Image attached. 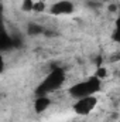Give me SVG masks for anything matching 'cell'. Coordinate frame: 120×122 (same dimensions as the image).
<instances>
[{
    "label": "cell",
    "mask_w": 120,
    "mask_h": 122,
    "mask_svg": "<svg viewBox=\"0 0 120 122\" xmlns=\"http://www.w3.org/2000/svg\"><path fill=\"white\" fill-rule=\"evenodd\" d=\"M66 80L65 71L62 68H52L45 78L41 81V84L37 87L35 95H52L57 91H60Z\"/></svg>",
    "instance_id": "obj_1"
},
{
    "label": "cell",
    "mask_w": 120,
    "mask_h": 122,
    "mask_svg": "<svg viewBox=\"0 0 120 122\" xmlns=\"http://www.w3.org/2000/svg\"><path fill=\"white\" fill-rule=\"evenodd\" d=\"M102 82L103 81L97 80L95 75H90L83 81L72 84L68 88V94L74 99H78V98H82V97H88V95H96L102 88Z\"/></svg>",
    "instance_id": "obj_2"
},
{
    "label": "cell",
    "mask_w": 120,
    "mask_h": 122,
    "mask_svg": "<svg viewBox=\"0 0 120 122\" xmlns=\"http://www.w3.org/2000/svg\"><path fill=\"white\" fill-rule=\"evenodd\" d=\"M97 95H88V97H82V98H78L75 99L74 105H72V109L76 115H81V117H86L89 115L90 112L95 111V108L97 107Z\"/></svg>",
    "instance_id": "obj_3"
},
{
    "label": "cell",
    "mask_w": 120,
    "mask_h": 122,
    "mask_svg": "<svg viewBox=\"0 0 120 122\" xmlns=\"http://www.w3.org/2000/svg\"><path fill=\"white\" fill-rule=\"evenodd\" d=\"M75 11V4L71 0H58L51 4L50 13L51 16H69Z\"/></svg>",
    "instance_id": "obj_4"
},
{
    "label": "cell",
    "mask_w": 120,
    "mask_h": 122,
    "mask_svg": "<svg viewBox=\"0 0 120 122\" xmlns=\"http://www.w3.org/2000/svg\"><path fill=\"white\" fill-rule=\"evenodd\" d=\"M52 107V97L51 95H37L34 101V111L37 114H44L45 111Z\"/></svg>",
    "instance_id": "obj_5"
},
{
    "label": "cell",
    "mask_w": 120,
    "mask_h": 122,
    "mask_svg": "<svg viewBox=\"0 0 120 122\" xmlns=\"http://www.w3.org/2000/svg\"><path fill=\"white\" fill-rule=\"evenodd\" d=\"M93 75H95L97 80L105 81V80L109 77V71H107V68H106L105 65H97V68H96V71H95Z\"/></svg>",
    "instance_id": "obj_6"
},
{
    "label": "cell",
    "mask_w": 120,
    "mask_h": 122,
    "mask_svg": "<svg viewBox=\"0 0 120 122\" xmlns=\"http://www.w3.org/2000/svg\"><path fill=\"white\" fill-rule=\"evenodd\" d=\"M47 10V3L44 0H38V1H34V6H32V13H44Z\"/></svg>",
    "instance_id": "obj_7"
},
{
    "label": "cell",
    "mask_w": 120,
    "mask_h": 122,
    "mask_svg": "<svg viewBox=\"0 0 120 122\" xmlns=\"http://www.w3.org/2000/svg\"><path fill=\"white\" fill-rule=\"evenodd\" d=\"M32 6H34V0H23L21 10L26 13H30V11H32Z\"/></svg>",
    "instance_id": "obj_8"
},
{
    "label": "cell",
    "mask_w": 120,
    "mask_h": 122,
    "mask_svg": "<svg viewBox=\"0 0 120 122\" xmlns=\"http://www.w3.org/2000/svg\"><path fill=\"white\" fill-rule=\"evenodd\" d=\"M4 68H6V61H4V57H3V54L0 53V74H3Z\"/></svg>",
    "instance_id": "obj_9"
}]
</instances>
